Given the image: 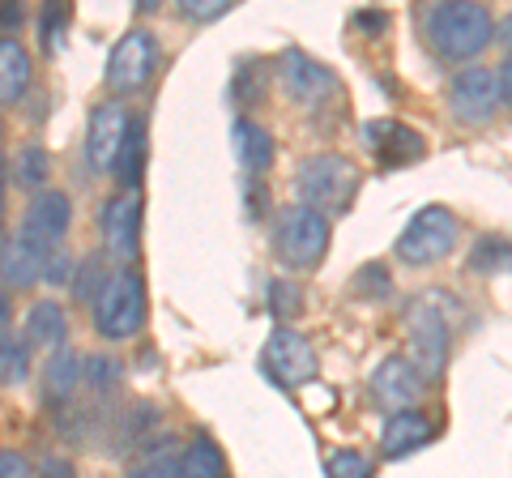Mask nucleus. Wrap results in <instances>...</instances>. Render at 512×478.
<instances>
[{"label":"nucleus","mask_w":512,"mask_h":478,"mask_svg":"<svg viewBox=\"0 0 512 478\" xmlns=\"http://www.w3.org/2000/svg\"><path fill=\"white\" fill-rule=\"evenodd\" d=\"M495 39V22L487 5H457V0H448V5H436L427 13V43L436 47V56L444 60H474L483 56Z\"/></svg>","instance_id":"nucleus-1"},{"label":"nucleus","mask_w":512,"mask_h":478,"mask_svg":"<svg viewBox=\"0 0 512 478\" xmlns=\"http://www.w3.org/2000/svg\"><path fill=\"white\" fill-rule=\"evenodd\" d=\"M146 325V282L137 269H116L94 299V329L107 342H128Z\"/></svg>","instance_id":"nucleus-2"},{"label":"nucleus","mask_w":512,"mask_h":478,"mask_svg":"<svg viewBox=\"0 0 512 478\" xmlns=\"http://www.w3.org/2000/svg\"><path fill=\"white\" fill-rule=\"evenodd\" d=\"M299 197L308 201V210H329V214H346L350 201L359 193V167L342 154H312L299 167Z\"/></svg>","instance_id":"nucleus-3"},{"label":"nucleus","mask_w":512,"mask_h":478,"mask_svg":"<svg viewBox=\"0 0 512 478\" xmlns=\"http://www.w3.org/2000/svg\"><path fill=\"white\" fill-rule=\"evenodd\" d=\"M457 248V218L444 205H427L410 218V227L397 239V257L406 265H436Z\"/></svg>","instance_id":"nucleus-4"},{"label":"nucleus","mask_w":512,"mask_h":478,"mask_svg":"<svg viewBox=\"0 0 512 478\" xmlns=\"http://www.w3.org/2000/svg\"><path fill=\"white\" fill-rule=\"evenodd\" d=\"M278 257L291 269H312L329 248V218L308 210V205H295L286 210L278 222Z\"/></svg>","instance_id":"nucleus-5"},{"label":"nucleus","mask_w":512,"mask_h":478,"mask_svg":"<svg viewBox=\"0 0 512 478\" xmlns=\"http://www.w3.org/2000/svg\"><path fill=\"white\" fill-rule=\"evenodd\" d=\"M158 56L163 52H158V39L150 35V30H141V26L128 30L107 56V86L116 94H137L154 77Z\"/></svg>","instance_id":"nucleus-6"},{"label":"nucleus","mask_w":512,"mask_h":478,"mask_svg":"<svg viewBox=\"0 0 512 478\" xmlns=\"http://www.w3.org/2000/svg\"><path fill=\"white\" fill-rule=\"evenodd\" d=\"M410 342H414V359H419V376L436 380L448 368V346H453L448 316L431 304H414L410 308Z\"/></svg>","instance_id":"nucleus-7"},{"label":"nucleus","mask_w":512,"mask_h":478,"mask_svg":"<svg viewBox=\"0 0 512 478\" xmlns=\"http://www.w3.org/2000/svg\"><path fill=\"white\" fill-rule=\"evenodd\" d=\"M265 368L278 385H308L320 363H316L312 342L303 338L299 329L282 325V329L269 333V342H265Z\"/></svg>","instance_id":"nucleus-8"},{"label":"nucleus","mask_w":512,"mask_h":478,"mask_svg":"<svg viewBox=\"0 0 512 478\" xmlns=\"http://www.w3.org/2000/svg\"><path fill=\"white\" fill-rule=\"evenodd\" d=\"M448 103H453V116L466 124H483L495 116L500 107V77L487 65H470L461 69L453 82H448Z\"/></svg>","instance_id":"nucleus-9"},{"label":"nucleus","mask_w":512,"mask_h":478,"mask_svg":"<svg viewBox=\"0 0 512 478\" xmlns=\"http://www.w3.org/2000/svg\"><path fill=\"white\" fill-rule=\"evenodd\" d=\"M128 129H133V116L120 103H99L90 116V133H86V158L94 171H116V158Z\"/></svg>","instance_id":"nucleus-10"},{"label":"nucleus","mask_w":512,"mask_h":478,"mask_svg":"<svg viewBox=\"0 0 512 478\" xmlns=\"http://www.w3.org/2000/svg\"><path fill=\"white\" fill-rule=\"evenodd\" d=\"M69 222H73V205L64 193H56V188H43V193H35V201L26 205L22 214V235L30 239V244H39L43 252H52L64 235H69Z\"/></svg>","instance_id":"nucleus-11"},{"label":"nucleus","mask_w":512,"mask_h":478,"mask_svg":"<svg viewBox=\"0 0 512 478\" xmlns=\"http://www.w3.org/2000/svg\"><path fill=\"white\" fill-rule=\"evenodd\" d=\"M363 141L367 150H372L380 158V167H410L419 163V158L427 154V141L410 129V124H397V120H372L363 124Z\"/></svg>","instance_id":"nucleus-12"},{"label":"nucleus","mask_w":512,"mask_h":478,"mask_svg":"<svg viewBox=\"0 0 512 478\" xmlns=\"http://www.w3.org/2000/svg\"><path fill=\"white\" fill-rule=\"evenodd\" d=\"M103 248L116 261H137L141 252V197L124 193L111 197L103 210Z\"/></svg>","instance_id":"nucleus-13"},{"label":"nucleus","mask_w":512,"mask_h":478,"mask_svg":"<svg viewBox=\"0 0 512 478\" xmlns=\"http://www.w3.org/2000/svg\"><path fill=\"white\" fill-rule=\"evenodd\" d=\"M278 69H282L286 94H291V99H299V103H320L325 94L338 90V77H333V69L320 65V60H312L308 52H299V47L282 52Z\"/></svg>","instance_id":"nucleus-14"},{"label":"nucleus","mask_w":512,"mask_h":478,"mask_svg":"<svg viewBox=\"0 0 512 478\" xmlns=\"http://www.w3.org/2000/svg\"><path fill=\"white\" fill-rule=\"evenodd\" d=\"M419 393H423V376L410 359H397V355L384 359L372 376V397L389 410H410L419 402Z\"/></svg>","instance_id":"nucleus-15"},{"label":"nucleus","mask_w":512,"mask_h":478,"mask_svg":"<svg viewBox=\"0 0 512 478\" xmlns=\"http://www.w3.org/2000/svg\"><path fill=\"white\" fill-rule=\"evenodd\" d=\"M431 436H436V423L427 419V410H414V406L393 410L380 427V449H384V457H410V453H419Z\"/></svg>","instance_id":"nucleus-16"},{"label":"nucleus","mask_w":512,"mask_h":478,"mask_svg":"<svg viewBox=\"0 0 512 478\" xmlns=\"http://www.w3.org/2000/svg\"><path fill=\"white\" fill-rule=\"evenodd\" d=\"M52 252H43L39 244H30V239L18 231V235H9V239H0V282L5 286H35L43 282V265Z\"/></svg>","instance_id":"nucleus-17"},{"label":"nucleus","mask_w":512,"mask_h":478,"mask_svg":"<svg viewBox=\"0 0 512 478\" xmlns=\"http://www.w3.org/2000/svg\"><path fill=\"white\" fill-rule=\"evenodd\" d=\"M77 385H82V355H77L73 346L52 350V355H47V368H43V397L52 406H60L77 393Z\"/></svg>","instance_id":"nucleus-18"},{"label":"nucleus","mask_w":512,"mask_h":478,"mask_svg":"<svg viewBox=\"0 0 512 478\" xmlns=\"http://www.w3.org/2000/svg\"><path fill=\"white\" fill-rule=\"evenodd\" d=\"M30 56L18 39H0V107H13L30 90Z\"/></svg>","instance_id":"nucleus-19"},{"label":"nucleus","mask_w":512,"mask_h":478,"mask_svg":"<svg viewBox=\"0 0 512 478\" xmlns=\"http://www.w3.org/2000/svg\"><path fill=\"white\" fill-rule=\"evenodd\" d=\"M64 338H69V321H64V308L43 299V304L30 308L26 316V342L30 346H47V350H60Z\"/></svg>","instance_id":"nucleus-20"},{"label":"nucleus","mask_w":512,"mask_h":478,"mask_svg":"<svg viewBox=\"0 0 512 478\" xmlns=\"http://www.w3.org/2000/svg\"><path fill=\"white\" fill-rule=\"evenodd\" d=\"M235 150H239V163H244L252 175H265L274 167V137L248 120L235 124Z\"/></svg>","instance_id":"nucleus-21"},{"label":"nucleus","mask_w":512,"mask_h":478,"mask_svg":"<svg viewBox=\"0 0 512 478\" xmlns=\"http://www.w3.org/2000/svg\"><path fill=\"white\" fill-rule=\"evenodd\" d=\"M154 427H158V410H154L150 402H137L128 414H120V427H116V440H111V453L120 457V453L141 449Z\"/></svg>","instance_id":"nucleus-22"},{"label":"nucleus","mask_w":512,"mask_h":478,"mask_svg":"<svg viewBox=\"0 0 512 478\" xmlns=\"http://www.w3.org/2000/svg\"><path fill=\"white\" fill-rule=\"evenodd\" d=\"M116 175L128 184V193H137L141 175H146V120H141V116H133V129H128L124 146H120Z\"/></svg>","instance_id":"nucleus-23"},{"label":"nucleus","mask_w":512,"mask_h":478,"mask_svg":"<svg viewBox=\"0 0 512 478\" xmlns=\"http://www.w3.org/2000/svg\"><path fill=\"white\" fill-rule=\"evenodd\" d=\"M146 461L141 466L128 470V478H184V453H180V444L175 440H163L154 449V444H146Z\"/></svg>","instance_id":"nucleus-24"},{"label":"nucleus","mask_w":512,"mask_h":478,"mask_svg":"<svg viewBox=\"0 0 512 478\" xmlns=\"http://www.w3.org/2000/svg\"><path fill=\"white\" fill-rule=\"evenodd\" d=\"M184 478H227V461L210 436H197L184 449Z\"/></svg>","instance_id":"nucleus-25"},{"label":"nucleus","mask_w":512,"mask_h":478,"mask_svg":"<svg viewBox=\"0 0 512 478\" xmlns=\"http://www.w3.org/2000/svg\"><path fill=\"white\" fill-rule=\"evenodd\" d=\"M30 376V342L26 338H0V385H22Z\"/></svg>","instance_id":"nucleus-26"},{"label":"nucleus","mask_w":512,"mask_h":478,"mask_svg":"<svg viewBox=\"0 0 512 478\" xmlns=\"http://www.w3.org/2000/svg\"><path fill=\"white\" fill-rule=\"evenodd\" d=\"M18 175H13V180H18V188H43V180L47 175H52V154H47L43 146H26L22 154H18V167H13Z\"/></svg>","instance_id":"nucleus-27"},{"label":"nucleus","mask_w":512,"mask_h":478,"mask_svg":"<svg viewBox=\"0 0 512 478\" xmlns=\"http://www.w3.org/2000/svg\"><path fill=\"white\" fill-rule=\"evenodd\" d=\"M82 380H86L94 393H111V389L120 385V363L111 359V355H90L82 363Z\"/></svg>","instance_id":"nucleus-28"},{"label":"nucleus","mask_w":512,"mask_h":478,"mask_svg":"<svg viewBox=\"0 0 512 478\" xmlns=\"http://www.w3.org/2000/svg\"><path fill=\"white\" fill-rule=\"evenodd\" d=\"M325 474L329 478H372V461L359 449H333L325 457Z\"/></svg>","instance_id":"nucleus-29"},{"label":"nucleus","mask_w":512,"mask_h":478,"mask_svg":"<svg viewBox=\"0 0 512 478\" xmlns=\"http://www.w3.org/2000/svg\"><path fill=\"white\" fill-rule=\"evenodd\" d=\"M73 278H77V282H73V295L82 299V304H94V299H99V291L107 286V278H111V274H103V261H99V257H86V265L77 269Z\"/></svg>","instance_id":"nucleus-30"},{"label":"nucleus","mask_w":512,"mask_h":478,"mask_svg":"<svg viewBox=\"0 0 512 478\" xmlns=\"http://www.w3.org/2000/svg\"><path fill=\"white\" fill-rule=\"evenodd\" d=\"M269 308H274L278 316H295L299 312V286L278 278L274 286H269Z\"/></svg>","instance_id":"nucleus-31"},{"label":"nucleus","mask_w":512,"mask_h":478,"mask_svg":"<svg viewBox=\"0 0 512 478\" xmlns=\"http://www.w3.org/2000/svg\"><path fill=\"white\" fill-rule=\"evenodd\" d=\"M355 291L359 295H389V269L384 265H363L355 274Z\"/></svg>","instance_id":"nucleus-32"},{"label":"nucleus","mask_w":512,"mask_h":478,"mask_svg":"<svg viewBox=\"0 0 512 478\" xmlns=\"http://www.w3.org/2000/svg\"><path fill=\"white\" fill-rule=\"evenodd\" d=\"M64 22H69V9H64V5H47L43 9V47H47V52H56V47H60Z\"/></svg>","instance_id":"nucleus-33"},{"label":"nucleus","mask_w":512,"mask_h":478,"mask_svg":"<svg viewBox=\"0 0 512 478\" xmlns=\"http://www.w3.org/2000/svg\"><path fill=\"white\" fill-rule=\"evenodd\" d=\"M231 5L227 0H184V18L188 22H214V18H222Z\"/></svg>","instance_id":"nucleus-34"},{"label":"nucleus","mask_w":512,"mask_h":478,"mask_svg":"<svg viewBox=\"0 0 512 478\" xmlns=\"http://www.w3.org/2000/svg\"><path fill=\"white\" fill-rule=\"evenodd\" d=\"M73 278V261H69V252H52V257H47V265H43V282H52V286H64Z\"/></svg>","instance_id":"nucleus-35"},{"label":"nucleus","mask_w":512,"mask_h":478,"mask_svg":"<svg viewBox=\"0 0 512 478\" xmlns=\"http://www.w3.org/2000/svg\"><path fill=\"white\" fill-rule=\"evenodd\" d=\"M0 478H30V461L13 449H0Z\"/></svg>","instance_id":"nucleus-36"},{"label":"nucleus","mask_w":512,"mask_h":478,"mask_svg":"<svg viewBox=\"0 0 512 478\" xmlns=\"http://www.w3.org/2000/svg\"><path fill=\"white\" fill-rule=\"evenodd\" d=\"M39 478H77V470H73L69 457H52V453H47L39 461Z\"/></svg>","instance_id":"nucleus-37"},{"label":"nucleus","mask_w":512,"mask_h":478,"mask_svg":"<svg viewBox=\"0 0 512 478\" xmlns=\"http://www.w3.org/2000/svg\"><path fill=\"white\" fill-rule=\"evenodd\" d=\"M495 77H500V103H508V107H512V56L504 60L500 69H495Z\"/></svg>","instance_id":"nucleus-38"},{"label":"nucleus","mask_w":512,"mask_h":478,"mask_svg":"<svg viewBox=\"0 0 512 478\" xmlns=\"http://www.w3.org/2000/svg\"><path fill=\"white\" fill-rule=\"evenodd\" d=\"M355 26H359V30H367V35H380V30L389 26V18H384V13H359Z\"/></svg>","instance_id":"nucleus-39"},{"label":"nucleus","mask_w":512,"mask_h":478,"mask_svg":"<svg viewBox=\"0 0 512 478\" xmlns=\"http://www.w3.org/2000/svg\"><path fill=\"white\" fill-rule=\"evenodd\" d=\"M9 325H13V304H9V291L0 286V338L9 333Z\"/></svg>","instance_id":"nucleus-40"},{"label":"nucleus","mask_w":512,"mask_h":478,"mask_svg":"<svg viewBox=\"0 0 512 478\" xmlns=\"http://www.w3.org/2000/svg\"><path fill=\"white\" fill-rule=\"evenodd\" d=\"M22 18H26V13H22V5H18V9H13V5H5V9H0V26H22Z\"/></svg>","instance_id":"nucleus-41"},{"label":"nucleus","mask_w":512,"mask_h":478,"mask_svg":"<svg viewBox=\"0 0 512 478\" xmlns=\"http://www.w3.org/2000/svg\"><path fill=\"white\" fill-rule=\"evenodd\" d=\"M500 43L508 47V56H512V13H508L504 22H500Z\"/></svg>","instance_id":"nucleus-42"},{"label":"nucleus","mask_w":512,"mask_h":478,"mask_svg":"<svg viewBox=\"0 0 512 478\" xmlns=\"http://www.w3.org/2000/svg\"><path fill=\"white\" fill-rule=\"evenodd\" d=\"M0 218H5V167H0Z\"/></svg>","instance_id":"nucleus-43"},{"label":"nucleus","mask_w":512,"mask_h":478,"mask_svg":"<svg viewBox=\"0 0 512 478\" xmlns=\"http://www.w3.org/2000/svg\"><path fill=\"white\" fill-rule=\"evenodd\" d=\"M0 141H5V133H0ZM0 167H5V163H0Z\"/></svg>","instance_id":"nucleus-44"}]
</instances>
